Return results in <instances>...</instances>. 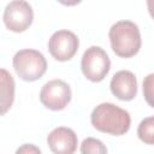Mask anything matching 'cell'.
I'll use <instances>...</instances> for the list:
<instances>
[{"label":"cell","mask_w":154,"mask_h":154,"mask_svg":"<svg viewBox=\"0 0 154 154\" xmlns=\"http://www.w3.org/2000/svg\"><path fill=\"white\" fill-rule=\"evenodd\" d=\"M90 122L91 125L101 132L120 136L129 131L131 117L126 109L111 102H102L93 109Z\"/></svg>","instance_id":"obj_1"},{"label":"cell","mask_w":154,"mask_h":154,"mask_svg":"<svg viewBox=\"0 0 154 154\" xmlns=\"http://www.w3.org/2000/svg\"><path fill=\"white\" fill-rule=\"evenodd\" d=\"M112 51L120 58H131L141 48L142 40L138 26L131 20L114 23L108 32Z\"/></svg>","instance_id":"obj_2"},{"label":"cell","mask_w":154,"mask_h":154,"mask_svg":"<svg viewBox=\"0 0 154 154\" xmlns=\"http://www.w3.org/2000/svg\"><path fill=\"white\" fill-rule=\"evenodd\" d=\"M13 69L18 77L25 82L40 79L47 70V60L43 54L36 49H20L12 60Z\"/></svg>","instance_id":"obj_3"},{"label":"cell","mask_w":154,"mask_h":154,"mask_svg":"<svg viewBox=\"0 0 154 154\" xmlns=\"http://www.w3.org/2000/svg\"><path fill=\"white\" fill-rule=\"evenodd\" d=\"M81 69L87 79L91 82H101L111 69V60L101 47L91 46L83 53Z\"/></svg>","instance_id":"obj_4"},{"label":"cell","mask_w":154,"mask_h":154,"mask_svg":"<svg viewBox=\"0 0 154 154\" xmlns=\"http://www.w3.org/2000/svg\"><path fill=\"white\" fill-rule=\"evenodd\" d=\"M6 28L13 32L25 31L34 20L32 7L24 0H14L6 5L2 14Z\"/></svg>","instance_id":"obj_5"},{"label":"cell","mask_w":154,"mask_h":154,"mask_svg":"<svg viewBox=\"0 0 154 154\" xmlns=\"http://www.w3.org/2000/svg\"><path fill=\"white\" fill-rule=\"evenodd\" d=\"M71 88L63 79H52L43 84L40 91L41 103L52 111L64 109L71 101Z\"/></svg>","instance_id":"obj_6"},{"label":"cell","mask_w":154,"mask_h":154,"mask_svg":"<svg viewBox=\"0 0 154 154\" xmlns=\"http://www.w3.org/2000/svg\"><path fill=\"white\" fill-rule=\"evenodd\" d=\"M79 47L77 35L70 30L63 29L55 31L48 41V51L58 61H67L73 58Z\"/></svg>","instance_id":"obj_7"},{"label":"cell","mask_w":154,"mask_h":154,"mask_svg":"<svg viewBox=\"0 0 154 154\" xmlns=\"http://www.w3.org/2000/svg\"><path fill=\"white\" fill-rule=\"evenodd\" d=\"M47 143L54 154H73L77 149L78 138L72 129L58 126L48 134Z\"/></svg>","instance_id":"obj_8"},{"label":"cell","mask_w":154,"mask_h":154,"mask_svg":"<svg viewBox=\"0 0 154 154\" xmlns=\"http://www.w3.org/2000/svg\"><path fill=\"white\" fill-rule=\"evenodd\" d=\"M109 89L118 100L131 101L137 94L136 76L129 70H120L113 75Z\"/></svg>","instance_id":"obj_9"},{"label":"cell","mask_w":154,"mask_h":154,"mask_svg":"<svg viewBox=\"0 0 154 154\" xmlns=\"http://www.w3.org/2000/svg\"><path fill=\"white\" fill-rule=\"evenodd\" d=\"M14 100V81L13 77L1 69V114H5L12 106Z\"/></svg>","instance_id":"obj_10"},{"label":"cell","mask_w":154,"mask_h":154,"mask_svg":"<svg viewBox=\"0 0 154 154\" xmlns=\"http://www.w3.org/2000/svg\"><path fill=\"white\" fill-rule=\"evenodd\" d=\"M137 136L146 144H154V116L141 120L137 128Z\"/></svg>","instance_id":"obj_11"},{"label":"cell","mask_w":154,"mask_h":154,"mask_svg":"<svg viewBox=\"0 0 154 154\" xmlns=\"http://www.w3.org/2000/svg\"><path fill=\"white\" fill-rule=\"evenodd\" d=\"M81 154H107V148L100 140L87 137L81 143Z\"/></svg>","instance_id":"obj_12"},{"label":"cell","mask_w":154,"mask_h":154,"mask_svg":"<svg viewBox=\"0 0 154 154\" xmlns=\"http://www.w3.org/2000/svg\"><path fill=\"white\" fill-rule=\"evenodd\" d=\"M142 91L146 102L154 108V73H149L144 77L142 83Z\"/></svg>","instance_id":"obj_13"},{"label":"cell","mask_w":154,"mask_h":154,"mask_svg":"<svg viewBox=\"0 0 154 154\" xmlns=\"http://www.w3.org/2000/svg\"><path fill=\"white\" fill-rule=\"evenodd\" d=\"M14 154H42L41 149L32 143H24L19 146Z\"/></svg>","instance_id":"obj_14"},{"label":"cell","mask_w":154,"mask_h":154,"mask_svg":"<svg viewBox=\"0 0 154 154\" xmlns=\"http://www.w3.org/2000/svg\"><path fill=\"white\" fill-rule=\"evenodd\" d=\"M147 7H148V11H149V14L154 19V0H148L147 1Z\"/></svg>","instance_id":"obj_15"}]
</instances>
